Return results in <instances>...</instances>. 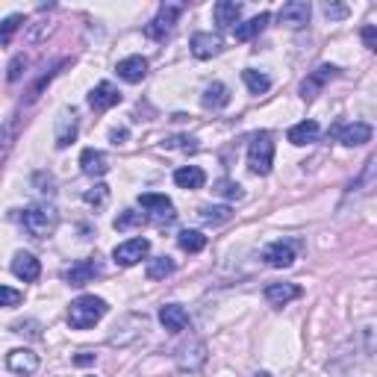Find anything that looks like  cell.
Returning <instances> with one entry per match:
<instances>
[{
  "label": "cell",
  "mask_w": 377,
  "mask_h": 377,
  "mask_svg": "<svg viewBox=\"0 0 377 377\" xmlns=\"http://www.w3.org/2000/svg\"><path fill=\"white\" fill-rule=\"evenodd\" d=\"M324 12H327V18H342V15H345L348 9H345V6H330V4H327Z\"/></svg>",
  "instance_id": "obj_42"
},
{
  "label": "cell",
  "mask_w": 377,
  "mask_h": 377,
  "mask_svg": "<svg viewBox=\"0 0 377 377\" xmlns=\"http://www.w3.org/2000/svg\"><path fill=\"white\" fill-rule=\"evenodd\" d=\"M192 56H198V59H212V56H218L221 54V36H216V32H194L192 36Z\"/></svg>",
  "instance_id": "obj_14"
},
{
  "label": "cell",
  "mask_w": 377,
  "mask_h": 377,
  "mask_svg": "<svg viewBox=\"0 0 377 377\" xmlns=\"http://www.w3.org/2000/svg\"><path fill=\"white\" fill-rule=\"evenodd\" d=\"M21 224H24V230L30 236H36V239H44V236H51L56 230V224H59V212L51 206V204H32L21 212Z\"/></svg>",
  "instance_id": "obj_2"
},
{
  "label": "cell",
  "mask_w": 377,
  "mask_h": 377,
  "mask_svg": "<svg viewBox=\"0 0 377 377\" xmlns=\"http://www.w3.org/2000/svg\"><path fill=\"white\" fill-rule=\"evenodd\" d=\"M97 359V354H92V351H80L77 357H74V366H92Z\"/></svg>",
  "instance_id": "obj_40"
},
{
  "label": "cell",
  "mask_w": 377,
  "mask_h": 377,
  "mask_svg": "<svg viewBox=\"0 0 377 377\" xmlns=\"http://www.w3.org/2000/svg\"><path fill=\"white\" fill-rule=\"evenodd\" d=\"M139 206L147 212L151 218L156 221H174L177 218V212H174V204L168 194H156V192H144L139 194Z\"/></svg>",
  "instance_id": "obj_6"
},
{
  "label": "cell",
  "mask_w": 377,
  "mask_h": 377,
  "mask_svg": "<svg viewBox=\"0 0 377 377\" xmlns=\"http://www.w3.org/2000/svg\"><path fill=\"white\" fill-rule=\"evenodd\" d=\"M174 183L180 186V189H204V183H206V174H204V168H198V166H180L177 171H174Z\"/></svg>",
  "instance_id": "obj_25"
},
{
  "label": "cell",
  "mask_w": 377,
  "mask_h": 377,
  "mask_svg": "<svg viewBox=\"0 0 377 377\" xmlns=\"http://www.w3.org/2000/svg\"><path fill=\"white\" fill-rule=\"evenodd\" d=\"M118 77L124 80V83H142V80L147 77V59L144 56H127L118 62Z\"/></svg>",
  "instance_id": "obj_20"
},
{
  "label": "cell",
  "mask_w": 377,
  "mask_h": 377,
  "mask_svg": "<svg viewBox=\"0 0 377 377\" xmlns=\"http://www.w3.org/2000/svg\"><path fill=\"white\" fill-rule=\"evenodd\" d=\"M80 168H83L86 177H104L109 171V156L104 151H94V147H86L80 154Z\"/></svg>",
  "instance_id": "obj_17"
},
{
  "label": "cell",
  "mask_w": 377,
  "mask_h": 377,
  "mask_svg": "<svg viewBox=\"0 0 377 377\" xmlns=\"http://www.w3.org/2000/svg\"><path fill=\"white\" fill-rule=\"evenodd\" d=\"M242 80H245V86H248L251 94H266L271 89V77L262 74V71H254V68H245Z\"/></svg>",
  "instance_id": "obj_28"
},
{
  "label": "cell",
  "mask_w": 377,
  "mask_h": 377,
  "mask_svg": "<svg viewBox=\"0 0 377 377\" xmlns=\"http://www.w3.org/2000/svg\"><path fill=\"white\" fill-rule=\"evenodd\" d=\"M77 130H80V121H77V112L65 106L59 116H56V130H54V139H56V147L65 151L71 142H77Z\"/></svg>",
  "instance_id": "obj_7"
},
{
  "label": "cell",
  "mask_w": 377,
  "mask_h": 377,
  "mask_svg": "<svg viewBox=\"0 0 377 377\" xmlns=\"http://www.w3.org/2000/svg\"><path fill=\"white\" fill-rule=\"evenodd\" d=\"M201 104H204L206 109H224L227 104H230V89H227L224 83H209V86L204 89Z\"/></svg>",
  "instance_id": "obj_27"
},
{
  "label": "cell",
  "mask_w": 377,
  "mask_h": 377,
  "mask_svg": "<svg viewBox=\"0 0 377 377\" xmlns=\"http://www.w3.org/2000/svg\"><path fill=\"white\" fill-rule=\"evenodd\" d=\"M121 104V92L112 86V83H97L92 92H89V106L94 109V112H106V109H112V106H118Z\"/></svg>",
  "instance_id": "obj_11"
},
{
  "label": "cell",
  "mask_w": 377,
  "mask_h": 377,
  "mask_svg": "<svg viewBox=\"0 0 377 377\" xmlns=\"http://www.w3.org/2000/svg\"><path fill=\"white\" fill-rule=\"evenodd\" d=\"M177 245H180V251H186V254H198L206 248V236L201 230H183L177 236Z\"/></svg>",
  "instance_id": "obj_29"
},
{
  "label": "cell",
  "mask_w": 377,
  "mask_h": 377,
  "mask_svg": "<svg viewBox=\"0 0 377 377\" xmlns=\"http://www.w3.org/2000/svg\"><path fill=\"white\" fill-rule=\"evenodd\" d=\"M212 15H216V24L221 30L236 27L239 18H242V4H236V0H218L216 9H212Z\"/></svg>",
  "instance_id": "obj_24"
},
{
  "label": "cell",
  "mask_w": 377,
  "mask_h": 377,
  "mask_svg": "<svg viewBox=\"0 0 377 377\" xmlns=\"http://www.w3.org/2000/svg\"><path fill=\"white\" fill-rule=\"evenodd\" d=\"M336 74H339L336 65H319V68H316V71L309 74V77L304 80V83H301V97H304V101H313V97L324 89L327 80H333Z\"/></svg>",
  "instance_id": "obj_12"
},
{
  "label": "cell",
  "mask_w": 377,
  "mask_h": 377,
  "mask_svg": "<svg viewBox=\"0 0 377 377\" xmlns=\"http://www.w3.org/2000/svg\"><path fill=\"white\" fill-rule=\"evenodd\" d=\"M166 144L168 147H183V151H194V147H198V144H194V139H171Z\"/></svg>",
  "instance_id": "obj_41"
},
{
  "label": "cell",
  "mask_w": 377,
  "mask_h": 377,
  "mask_svg": "<svg viewBox=\"0 0 377 377\" xmlns=\"http://www.w3.org/2000/svg\"><path fill=\"white\" fill-rule=\"evenodd\" d=\"M118 139H127V130H112V142L118 144Z\"/></svg>",
  "instance_id": "obj_43"
},
{
  "label": "cell",
  "mask_w": 377,
  "mask_h": 377,
  "mask_svg": "<svg viewBox=\"0 0 377 377\" xmlns=\"http://www.w3.org/2000/svg\"><path fill=\"white\" fill-rule=\"evenodd\" d=\"M97 271H101V268H97L94 259H80V262H74L68 271H65V280H68L71 286H86V283H92V277Z\"/></svg>",
  "instance_id": "obj_23"
},
{
  "label": "cell",
  "mask_w": 377,
  "mask_h": 377,
  "mask_svg": "<svg viewBox=\"0 0 377 377\" xmlns=\"http://www.w3.org/2000/svg\"><path fill=\"white\" fill-rule=\"evenodd\" d=\"M12 274L24 283H32V280H39V274H42V262L30 251H18L12 257Z\"/></svg>",
  "instance_id": "obj_13"
},
{
  "label": "cell",
  "mask_w": 377,
  "mask_h": 377,
  "mask_svg": "<svg viewBox=\"0 0 377 377\" xmlns=\"http://www.w3.org/2000/svg\"><path fill=\"white\" fill-rule=\"evenodd\" d=\"M295 298H301V286H295V283H268L266 286V301L271 307H286Z\"/></svg>",
  "instance_id": "obj_22"
},
{
  "label": "cell",
  "mask_w": 377,
  "mask_h": 377,
  "mask_svg": "<svg viewBox=\"0 0 377 377\" xmlns=\"http://www.w3.org/2000/svg\"><path fill=\"white\" fill-rule=\"evenodd\" d=\"M174 271V259L171 257H154L147 259V280H166Z\"/></svg>",
  "instance_id": "obj_30"
},
{
  "label": "cell",
  "mask_w": 377,
  "mask_h": 377,
  "mask_svg": "<svg viewBox=\"0 0 377 377\" xmlns=\"http://www.w3.org/2000/svg\"><path fill=\"white\" fill-rule=\"evenodd\" d=\"M363 42H366L369 51H377V30L374 27H366L363 30Z\"/></svg>",
  "instance_id": "obj_39"
},
{
  "label": "cell",
  "mask_w": 377,
  "mask_h": 377,
  "mask_svg": "<svg viewBox=\"0 0 377 377\" xmlns=\"http://www.w3.org/2000/svg\"><path fill=\"white\" fill-rule=\"evenodd\" d=\"M309 15H313V6L307 4V0H289V4L280 6V12H277V18H280V24L298 30L304 24H309Z\"/></svg>",
  "instance_id": "obj_8"
},
{
  "label": "cell",
  "mask_w": 377,
  "mask_h": 377,
  "mask_svg": "<svg viewBox=\"0 0 377 377\" xmlns=\"http://www.w3.org/2000/svg\"><path fill=\"white\" fill-rule=\"evenodd\" d=\"M24 295L12 286H0V307H18Z\"/></svg>",
  "instance_id": "obj_38"
},
{
  "label": "cell",
  "mask_w": 377,
  "mask_h": 377,
  "mask_svg": "<svg viewBox=\"0 0 377 377\" xmlns=\"http://www.w3.org/2000/svg\"><path fill=\"white\" fill-rule=\"evenodd\" d=\"M18 133H21V118H18V112H12V116L0 124V162L9 156L15 142H18Z\"/></svg>",
  "instance_id": "obj_19"
},
{
  "label": "cell",
  "mask_w": 377,
  "mask_h": 377,
  "mask_svg": "<svg viewBox=\"0 0 377 377\" xmlns=\"http://www.w3.org/2000/svg\"><path fill=\"white\" fill-rule=\"evenodd\" d=\"M271 166H274V142H271V133H257L251 147H248V168L259 177L271 174Z\"/></svg>",
  "instance_id": "obj_3"
},
{
  "label": "cell",
  "mask_w": 377,
  "mask_h": 377,
  "mask_svg": "<svg viewBox=\"0 0 377 377\" xmlns=\"http://www.w3.org/2000/svg\"><path fill=\"white\" fill-rule=\"evenodd\" d=\"M12 330L15 333H27L30 339H42V324L39 321H15Z\"/></svg>",
  "instance_id": "obj_37"
},
{
  "label": "cell",
  "mask_w": 377,
  "mask_h": 377,
  "mask_svg": "<svg viewBox=\"0 0 377 377\" xmlns=\"http://www.w3.org/2000/svg\"><path fill=\"white\" fill-rule=\"evenodd\" d=\"M268 18H271V15H268V12H259V15H254V18H248V21H242V24H236V27H233V36H236L239 42H251L254 36H259V32H262V30H266Z\"/></svg>",
  "instance_id": "obj_26"
},
{
  "label": "cell",
  "mask_w": 377,
  "mask_h": 377,
  "mask_svg": "<svg viewBox=\"0 0 377 377\" xmlns=\"http://www.w3.org/2000/svg\"><path fill=\"white\" fill-rule=\"evenodd\" d=\"M319 133H321V127H319L313 118H307V121H301V124L289 127L286 139H289L295 147H304V144H313V142L319 139Z\"/></svg>",
  "instance_id": "obj_21"
},
{
  "label": "cell",
  "mask_w": 377,
  "mask_h": 377,
  "mask_svg": "<svg viewBox=\"0 0 377 377\" xmlns=\"http://www.w3.org/2000/svg\"><path fill=\"white\" fill-rule=\"evenodd\" d=\"M147 251H151V242H147L144 236H136V239H127V242L116 245L112 259H116V266L130 268V266H139V262L147 257Z\"/></svg>",
  "instance_id": "obj_4"
},
{
  "label": "cell",
  "mask_w": 377,
  "mask_h": 377,
  "mask_svg": "<svg viewBox=\"0 0 377 377\" xmlns=\"http://www.w3.org/2000/svg\"><path fill=\"white\" fill-rule=\"evenodd\" d=\"M204 363H206V345L201 339L189 342V345H183V348H180V354H177L180 371H201Z\"/></svg>",
  "instance_id": "obj_10"
},
{
  "label": "cell",
  "mask_w": 377,
  "mask_h": 377,
  "mask_svg": "<svg viewBox=\"0 0 377 377\" xmlns=\"http://www.w3.org/2000/svg\"><path fill=\"white\" fill-rule=\"evenodd\" d=\"M106 198H109V186H104V183L92 186V189L83 194V201H86V204H92V206H104V204H106Z\"/></svg>",
  "instance_id": "obj_34"
},
{
  "label": "cell",
  "mask_w": 377,
  "mask_h": 377,
  "mask_svg": "<svg viewBox=\"0 0 377 377\" xmlns=\"http://www.w3.org/2000/svg\"><path fill=\"white\" fill-rule=\"evenodd\" d=\"M144 221V216L142 212H133V209H124L121 216L116 218V230H127V227H136V224H142Z\"/></svg>",
  "instance_id": "obj_35"
},
{
  "label": "cell",
  "mask_w": 377,
  "mask_h": 377,
  "mask_svg": "<svg viewBox=\"0 0 377 377\" xmlns=\"http://www.w3.org/2000/svg\"><path fill=\"white\" fill-rule=\"evenodd\" d=\"M24 68H27V56L18 54V56H15V59L9 62V71H6V80H9V83H18L21 74H24Z\"/></svg>",
  "instance_id": "obj_36"
},
{
  "label": "cell",
  "mask_w": 377,
  "mask_h": 377,
  "mask_svg": "<svg viewBox=\"0 0 377 377\" xmlns=\"http://www.w3.org/2000/svg\"><path fill=\"white\" fill-rule=\"evenodd\" d=\"M159 324L166 327L168 333H183L186 327H189V313H186V307H180V304H166V307H159Z\"/></svg>",
  "instance_id": "obj_15"
},
{
  "label": "cell",
  "mask_w": 377,
  "mask_h": 377,
  "mask_svg": "<svg viewBox=\"0 0 377 377\" xmlns=\"http://www.w3.org/2000/svg\"><path fill=\"white\" fill-rule=\"evenodd\" d=\"M24 24V15H9V18L0 21V47L9 44V39L18 32V27Z\"/></svg>",
  "instance_id": "obj_33"
},
{
  "label": "cell",
  "mask_w": 377,
  "mask_h": 377,
  "mask_svg": "<svg viewBox=\"0 0 377 377\" xmlns=\"http://www.w3.org/2000/svg\"><path fill=\"white\" fill-rule=\"evenodd\" d=\"M6 366L12 374H21V377H30L39 371V354H32L30 348H15L6 354Z\"/></svg>",
  "instance_id": "obj_9"
},
{
  "label": "cell",
  "mask_w": 377,
  "mask_h": 377,
  "mask_svg": "<svg viewBox=\"0 0 377 377\" xmlns=\"http://www.w3.org/2000/svg\"><path fill=\"white\" fill-rule=\"evenodd\" d=\"M371 124L366 121H354V124H345V127H339V142L345 144V147H359V144H366L371 142Z\"/></svg>",
  "instance_id": "obj_18"
},
{
  "label": "cell",
  "mask_w": 377,
  "mask_h": 377,
  "mask_svg": "<svg viewBox=\"0 0 377 377\" xmlns=\"http://www.w3.org/2000/svg\"><path fill=\"white\" fill-rule=\"evenodd\" d=\"M212 192H216V194H221V198H227V201H239L242 194H245V192H242V186L236 183V180H227V177H224V180H218V183L212 186Z\"/></svg>",
  "instance_id": "obj_32"
},
{
  "label": "cell",
  "mask_w": 377,
  "mask_h": 377,
  "mask_svg": "<svg viewBox=\"0 0 377 377\" xmlns=\"http://www.w3.org/2000/svg\"><path fill=\"white\" fill-rule=\"evenodd\" d=\"M198 216L206 221V224H224V221H230V206H201Z\"/></svg>",
  "instance_id": "obj_31"
},
{
  "label": "cell",
  "mask_w": 377,
  "mask_h": 377,
  "mask_svg": "<svg viewBox=\"0 0 377 377\" xmlns=\"http://www.w3.org/2000/svg\"><path fill=\"white\" fill-rule=\"evenodd\" d=\"M262 259H266L271 268H289L295 262V245L292 242H271L266 248V254H262Z\"/></svg>",
  "instance_id": "obj_16"
},
{
  "label": "cell",
  "mask_w": 377,
  "mask_h": 377,
  "mask_svg": "<svg viewBox=\"0 0 377 377\" xmlns=\"http://www.w3.org/2000/svg\"><path fill=\"white\" fill-rule=\"evenodd\" d=\"M180 12H183V6H180V4H162L159 12H156V18L144 27V36L147 39H166L171 32V27L177 24Z\"/></svg>",
  "instance_id": "obj_5"
},
{
  "label": "cell",
  "mask_w": 377,
  "mask_h": 377,
  "mask_svg": "<svg viewBox=\"0 0 377 377\" xmlns=\"http://www.w3.org/2000/svg\"><path fill=\"white\" fill-rule=\"evenodd\" d=\"M109 304L104 298H97V295H80V298L71 301L68 307V324L74 330H89L106 316Z\"/></svg>",
  "instance_id": "obj_1"
}]
</instances>
